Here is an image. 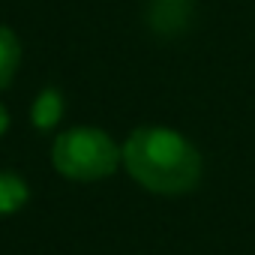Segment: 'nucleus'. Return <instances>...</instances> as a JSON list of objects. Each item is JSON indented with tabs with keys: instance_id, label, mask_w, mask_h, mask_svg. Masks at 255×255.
<instances>
[{
	"instance_id": "1",
	"label": "nucleus",
	"mask_w": 255,
	"mask_h": 255,
	"mask_svg": "<svg viewBox=\"0 0 255 255\" xmlns=\"http://www.w3.org/2000/svg\"><path fill=\"white\" fill-rule=\"evenodd\" d=\"M123 168L138 186L156 195H186L201 180V153L168 126H138L120 144Z\"/></svg>"
},
{
	"instance_id": "2",
	"label": "nucleus",
	"mask_w": 255,
	"mask_h": 255,
	"mask_svg": "<svg viewBox=\"0 0 255 255\" xmlns=\"http://www.w3.org/2000/svg\"><path fill=\"white\" fill-rule=\"evenodd\" d=\"M51 165L69 180H102L123 165L120 144L96 126H72L51 144Z\"/></svg>"
},
{
	"instance_id": "3",
	"label": "nucleus",
	"mask_w": 255,
	"mask_h": 255,
	"mask_svg": "<svg viewBox=\"0 0 255 255\" xmlns=\"http://www.w3.org/2000/svg\"><path fill=\"white\" fill-rule=\"evenodd\" d=\"M18 63H21V45H18V36L0 24V90L9 87L15 72H18Z\"/></svg>"
},
{
	"instance_id": "4",
	"label": "nucleus",
	"mask_w": 255,
	"mask_h": 255,
	"mask_svg": "<svg viewBox=\"0 0 255 255\" xmlns=\"http://www.w3.org/2000/svg\"><path fill=\"white\" fill-rule=\"evenodd\" d=\"M27 183L15 171H0V216L18 213L27 204Z\"/></svg>"
},
{
	"instance_id": "5",
	"label": "nucleus",
	"mask_w": 255,
	"mask_h": 255,
	"mask_svg": "<svg viewBox=\"0 0 255 255\" xmlns=\"http://www.w3.org/2000/svg\"><path fill=\"white\" fill-rule=\"evenodd\" d=\"M63 117V96L57 90H42L30 108V120L33 126H39V129H51V126H57V120Z\"/></svg>"
},
{
	"instance_id": "6",
	"label": "nucleus",
	"mask_w": 255,
	"mask_h": 255,
	"mask_svg": "<svg viewBox=\"0 0 255 255\" xmlns=\"http://www.w3.org/2000/svg\"><path fill=\"white\" fill-rule=\"evenodd\" d=\"M9 129V111H6V105L0 102V135H3Z\"/></svg>"
}]
</instances>
